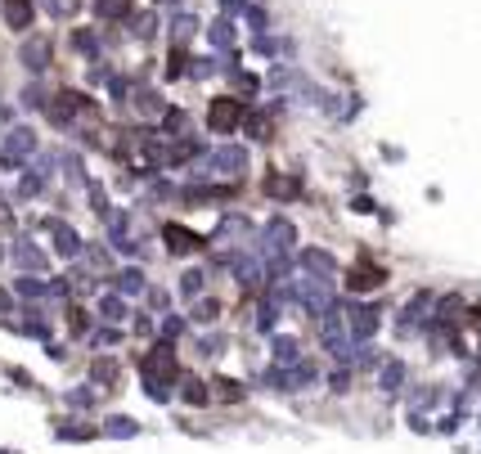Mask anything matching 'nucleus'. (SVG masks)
Segmentation results:
<instances>
[{
    "instance_id": "obj_1",
    "label": "nucleus",
    "mask_w": 481,
    "mask_h": 454,
    "mask_svg": "<svg viewBox=\"0 0 481 454\" xmlns=\"http://www.w3.org/2000/svg\"><path fill=\"white\" fill-rule=\"evenodd\" d=\"M248 171V149L243 144H220V149L203 153V176H239Z\"/></svg>"
},
{
    "instance_id": "obj_2",
    "label": "nucleus",
    "mask_w": 481,
    "mask_h": 454,
    "mask_svg": "<svg viewBox=\"0 0 481 454\" xmlns=\"http://www.w3.org/2000/svg\"><path fill=\"white\" fill-rule=\"evenodd\" d=\"M292 243H297V229H292V220L283 216H270L261 225V239H256V252L261 256H275V252H292Z\"/></svg>"
},
{
    "instance_id": "obj_3",
    "label": "nucleus",
    "mask_w": 481,
    "mask_h": 454,
    "mask_svg": "<svg viewBox=\"0 0 481 454\" xmlns=\"http://www.w3.org/2000/svg\"><path fill=\"white\" fill-rule=\"evenodd\" d=\"M243 117H248V104L234 100V95H220V100L207 104V126L220 131V135H230L234 126H243Z\"/></svg>"
},
{
    "instance_id": "obj_4",
    "label": "nucleus",
    "mask_w": 481,
    "mask_h": 454,
    "mask_svg": "<svg viewBox=\"0 0 481 454\" xmlns=\"http://www.w3.org/2000/svg\"><path fill=\"white\" fill-rule=\"evenodd\" d=\"M32 153H36V135L28 126H14L5 135V144H0V167L14 171V167H23V157H32Z\"/></svg>"
},
{
    "instance_id": "obj_5",
    "label": "nucleus",
    "mask_w": 481,
    "mask_h": 454,
    "mask_svg": "<svg viewBox=\"0 0 481 454\" xmlns=\"http://www.w3.org/2000/svg\"><path fill=\"white\" fill-rule=\"evenodd\" d=\"M140 374L144 378H176V347H171V342H158L153 351H144L140 355Z\"/></svg>"
},
{
    "instance_id": "obj_6",
    "label": "nucleus",
    "mask_w": 481,
    "mask_h": 454,
    "mask_svg": "<svg viewBox=\"0 0 481 454\" xmlns=\"http://www.w3.org/2000/svg\"><path fill=\"white\" fill-rule=\"evenodd\" d=\"M432 306H437V301H432L427 292H414V297H410V306H405V311H400V320H396V333H400V337L418 333V324H423L427 315H432Z\"/></svg>"
},
{
    "instance_id": "obj_7",
    "label": "nucleus",
    "mask_w": 481,
    "mask_h": 454,
    "mask_svg": "<svg viewBox=\"0 0 481 454\" xmlns=\"http://www.w3.org/2000/svg\"><path fill=\"white\" fill-rule=\"evenodd\" d=\"M45 229L54 234V252L64 256V261H72V256H81V234H77L72 225H64L59 216H50V220H45Z\"/></svg>"
},
{
    "instance_id": "obj_8",
    "label": "nucleus",
    "mask_w": 481,
    "mask_h": 454,
    "mask_svg": "<svg viewBox=\"0 0 481 454\" xmlns=\"http://www.w3.org/2000/svg\"><path fill=\"white\" fill-rule=\"evenodd\" d=\"M248 234H252V220L243 212H225L212 229V243H234V239H248Z\"/></svg>"
},
{
    "instance_id": "obj_9",
    "label": "nucleus",
    "mask_w": 481,
    "mask_h": 454,
    "mask_svg": "<svg viewBox=\"0 0 481 454\" xmlns=\"http://www.w3.org/2000/svg\"><path fill=\"white\" fill-rule=\"evenodd\" d=\"M162 243H167L171 256H189V252L203 248V239L194 234V229H184V225H162Z\"/></svg>"
},
{
    "instance_id": "obj_10",
    "label": "nucleus",
    "mask_w": 481,
    "mask_h": 454,
    "mask_svg": "<svg viewBox=\"0 0 481 454\" xmlns=\"http://www.w3.org/2000/svg\"><path fill=\"white\" fill-rule=\"evenodd\" d=\"M50 36H32V41H23V50H18V59H23V68L28 72H45L50 68Z\"/></svg>"
},
{
    "instance_id": "obj_11",
    "label": "nucleus",
    "mask_w": 481,
    "mask_h": 454,
    "mask_svg": "<svg viewBox=\"0 0 481 454\" xmlns=\"http://www.w3.org/2000/svg\"><path fill=\"white\" fill-rule=\"evenodd\" d=\"M378 328H382V311H378V306H355V311H351V337L355 342H369Z\"/></svg>"
},
{
    "instance_id": "obj_12",
    "label": "nucleus",
    "mask_w": 481,
    "mask_h": 454,
    "mask_svg": "<svg viewBox=\"0 0 481 454\" xmlns=\"http://www.w3.org/2000/svg\"><path fill=\"white\" fill-rule=\"evenodd\" d=\"M270 85H275L279 95H315V90H311V81H306L297 68H283V64L270 72Z\"/></svg>"
},
{
    "instance_id": "obj_13",
    "label": "nucleus",
    "mask_w": 481,
    "mask_h": 454,
    "mask_svg": "<svg viewBox=\"0 0 481 454\" xmlns=\"http://www.w3.org/2000/svg\"><path fill=\"white\" fill-rule=\"evenodd\" d=\"M382 279H387V270L374 265V261H360V265H351V275H347V288L351 292H369V288H378Z\"/></svg>"
},
{
    "instance_id": "obj_14",
    "label": "nucleus",
    "mask_w": 481,
    "mask_h": 454,
    "mask_svg": "<svg viewBox=\"0 0 481 454\" xmlns=\"http://www.w3.org/2000/svg\"><path fill=\"white\" fill-rule=\"evenodd\" d=\"M297 265L306 270V275H324V279L338 275V261H333V252H324V248H306L297 256Z\"/></svg>"
},
{
    "instance_id": "obj_15",
    "label": "nucleus",
    "mask_w": 481,
    "mask_h": 454,
    "mask_svg": "<svg viewBox=\"0 0 481 454\" xmlns=\"http://www.w3.org/2000/svg\"><path fill=\"white\" fill-rule=\"evenodd\" d=\"M0 14H5V23L14 32H28L32 18H36V9H32V0H0Z\"/></svg>"
},
{
    "instance_id": "obj_16",
    "label": "nucleus",
    "mask_w": 481,
    "mask_h": 454,
    "mask_svg": "<svg viewBox=\"0 0 481 454\" xmlns=\"http://www.w3.org/2000/svg\"><path fill=\"white\" fill-rule=\"evenodd\" d=\"M9 256H14V261H18L23 270H28V275H32V270H36V275H41V270H45V265H50V261H45V252H41V248H36V243H32V239H18V243H14V248H9Z\"/></svg>"
},
{
    "instance_id": "obj_17",
    "label": "nucleus",
    "mask_w": 481,
    "mask_h": 454,
    "mask_svg": "<svg viewBox=\"0 0 481 454\" xmlns=\"http://www.w3.org/2000/svg\"><path fill=\"white\" fill-rule=\"evenodd\" d=\"M207 41H212V50L234 54V23H230V18H216L212 28H207Z\"/></svg>"
},
{
    "instance_id": "obj_18",
    "label": "nucleus",
    "mask_w": 481,
    "mask_h": 454,
    "mask_svg": "<svg viewBox=\"0 0 481 454\" xmlns=\"http://www.w3.org/2000/svg\"><path fill=\"white\" fill-rule=\"evenodd\" d=\"M275 113H279V104L270 108V113H248V117H243V126L252 131V140H270V135H275V121H270Z\"/></svg>"
},
{
    "instance_id": "obj_19",
    "label": "nucleus",
    "mask_w": 481,
    "mask_h": 454,
    "mask_svg": "<svg viewBox=\"0 0 481 454\" xmlns=\"http://www.w3.org/2000/svg\"><path fill=\"white\" fill-rule=\"evenodd\" d=\"M270 351H275V364H297L302 360V347H297V337H275L270 342Z\"/></svg>"
},
{
    "instance_id": "obj_20",
    "label": "nucleus",
    "mask_w": 481,
    "mask_h": 454,
    "mask_svg": "<svg viewBox=\"0 0 481 454\" xmlns=\"http://www.w3.org/2000/svg\"><path fill=\"white\" fill-rule=\"evenodd\" d=\"M104 432L117 441H131V436H140V423L126 419V414H113V419H104Z\"/></svg>"
},
{
    "instance_id": "obj_21",
    "label": "nucleus",
    "mask_w": 481,
    "mask_h": 454,
    "mask_svg": "<svg viewBox=\"0 0 481 454\" xmlns=\"http://www.w3.org/2000/svg\"><path fill=\"white\" fill-rule=\"evenodd\" d=\"M400 383H405V364H400V360L382 364V374H378V387L387 391V396H396V391H400Z\"/></svg>"
},
{
    "instance_id": "obj_22",
    "label": "nucleus",
    "mask_w": 481,
    "mask_h": 454,
    "mask_svg": "<svg viewBox=\"0 0 481 454\" xmlns=\"http://www.w3.org/2000/svg\"><path fill=\"white\" fill-rule=\"evenodd\" d=\"M131 104H135V113H144V117L167 113V108H162V95H158V90H135V95H131Z\"/></svg>"
},
{
    "instance_id": "obj_23",
    "label": "nucleus",
    "mask_w": 481,
    "mask_h": 454,
    "mask_svg": "<svg viewBox=\"0 0 481 454\" xmlns=\"http://www.w3.org/2000/svg\"><path fill=\"white\" fill-rule=\"evenodd\" d=\"M459 311H463V292H446V297H441L437 306H432V315H437V320H459Z\"/></svg>"
},
{
    "instance_id": "obj_24",
    "label": "nucleus",
    "mask_w": 481,
    "mask_h": 454,
    "mask_svg": "<svg viewBox=\"0 0 481 454\" xmlns=\"http://www.w3.org/2000/svg\"><path fill=\"white\" fill-rule=\"evenodd\" d=\"M275 320H279V297H275V292H266V301L256 306V328H261V333H270V328H275Z\"/></svg>"
},
{
    "instance_id": "obj_25",
    "label": "nucleus",
    "mask_w": 481,
    "mask_h": 454,
    "mask_svg": "<svg viewBox=\"0 0 481 454\" xmlns=\"http://www.w3.org/2000/svg\"><path fill=\"white\" fill-rule=\"evenodd\" d=\"M194 32H198V18H194V14H176V18H171V41H176V45H184Z\"/></svg>"
},
{
    "instance_id": "obj_26",
    "label": "nucleus",
    "mask_w": 481,
    "mask_h": 454,
    "mask_svg": "<svg viewBox=\"0 0 481 454\" xmlns=\"http://www.w3.org/2000/svg\"><path fill=\"white\" fill-rule=\"evenodd\" d=\"M117 292H121V297H135V292H144V275H140V270H121V275H117Z\"/></svg>"
},
{
    "instance_id": "obj_27",
    "label": "nucleus",
    "mask_w": 481,
    "mask_h": 454,
    "mask_svg": "<svg viewBox=\"0 0 481 454\" xmlns=\"http://www.w3.org/2000/svg\"><path fill=\"white\" fill-rule=\"evenodd\" d=\"M180 396L189 400V405H207V400H212V391H207V383H198V378H184V383H180Z\"/></svg>"
},
{
    "instance_id": "obj_28",
    "label": "nucleus",
    "mask_w": 481,
    "mask_h": 454,
    "mask_svg": "<svg viewBox=\"0 0 481 454\" xmlns=\"http://www.w3.org/2000/svg\"><path fill=\"white\" fill-rule=\"evenodd\" d=\"M131 36L153 41V36H158V18H153V14H131Z\"/></svg>"
},
{
    "instance_id": "obj_29",
    "label": "nucleus",
    "mask_w": 481,
    "mask_h": 454,
    "mask_svg": "<svg viewBox=\"0 0 481 454\" xmlns=\"http://www.w3.org/2000/svg\"><path fill=\"white\" fill-rule=\"evenodd\" d=\"M14 292H18V297H50V284H41V279L23 275V279H14Z\"/></svg>"
},
{
    "instance_id": "obj_30",
    "label": "nucleus",
    "mask_w": 481,
    "mask_h": 454,
    "mask_svg": "<svg viewBox=\"0 0 481 454\" xmlns=\"http://www.w3.org/2000/svg\"><path fill=\"white\" fill-rule=\"evenodd\" d=\"M100 315H104L108 324L126 320V301H121V292H117V297H100Z\"/></svg>"
},
{
    "instance_id": "obj_31",
    "label": "nucleus",
    "mask_w": 481,
    "mask_h": 454,
    "mask_svg": "<svg viewBox=\"0 0 481 454\" xmlns=\"http://www.w3.org/2000/svg\"><path fill=\"white\" fill-rule=\"evenodd\" d=\"M95 14H100V18H126L131 14V0H95Z\"/></svg>"
},
{
    "instance_id": "obj_32",
    "label": "nucleus",
    "mask_w": 481,
    "mask_h": 454,
    "mask_svg": "<svg viewBox=\"0 0 481 454\" xmlns=\"http://www.w3.org/2000/svg\"><path fill=\"white\" fill-rule=\"evenodd\" d=\"M203 284H207L203 270H184V275H180V292H184V297H203Z\"/></svg>"
},
{
    "instance_id": "obj_33",
    "label": "nucleus",
    "mask_w": 481,
    "mask_h": 454,
    "mask_svg": "<svg viewBox=\"0 0 481 454\" xmlns=\"http://www.w3.org/2000/svg\"><path fill=\"white\" fill-rule=\"evenodd\" d=\"M351 364H355V369H374V364H378V347H374V342H355Z\"/></svg>"
},
{
    "instance_id": "obj_34",
    "label": "nucleus",
    "mask_w": 481,
    "mask_h": 454,
    "mask_svg": "<svg viewBox=\"0 0 481 454\" xmlns=\"http://www.w3.org/2000/svg\"><path fill=\"white\" fill-rule=\"evenodd\" d=\"M167 77H189V59H184V45H171V59H167Z\"/></svg>"
},
{
    "instance_id": "obj_35",
    "label": "nucleus",
    "mask_w": 481,
    "mask_h": 454,
    "mask_svg": "<svg viewBox=\"0 0 481 454\" xmlns=\"http://www.w3.org/2000/svg\"><path fill=\"white\" fill-rule=\"evenodd\" d=\"M212 387H216V400H230V405L243 400V383H234V378H216Z\"/></svg>"
},
{
    "instance_id": "obj_36",
    "label": "nucleus",
    "mask_w": 481,
    "mask_h": 454,
    "mask_svg": "<svg viewBox=\"0 0 481 454\" xmlns=\"http://www.w3.org/2000/svg\"><path fill=\"white\" fill-rule=\"evenodd\" d=\"M216 315H220V301H216V297H212V301H207V297L194 301V324H212Z\"/></svg>"
},
{
    "instance_id": "obj_37",
    "label": "nucleus",
    "mask_w": 481,
    "mask_h": 454,
    "mask_svg": "<svg viewBox=\"0 0 481 454\" xmlns=\"http://www.w3.org/2000/svg\"><path fill=\"white\" fill-rule=\"evenodd\" d=\"M72 45H77L81 54H100V36H95L90 28H81V32H72Z\"/></svg>"
},
{
    "instance_id": "obj_38",
    "label": "nucleus",
    "mask_w": 481,
    "mask_h": 454,
    "mask_svg": "<svg viewBox=\"0 0 481 454\" xmlns=\"http://www.w3.org/2000/svg\"><path fill=\"white\" fill-rule=\"evenodd\" d=\"M266 193H270V198H288V193H297V180H279V176H270V180H266Z\"/></svg>"
},
{
    "instance_id": "obj_39",
    "label": "nucleus",
    "mask_w": 481,
    "mask_h": 454,
    "mask_svg": "<svg viewBox=\"0 0 481 454\" xmlns=\"http://www.w3.org/2000/svg\"><path fill=\"white\" fill-rule=\"evenodd\" d=\"M85 189H90V207H95L100 216H108V212H113V207H108V193H104V185H100V180H90Z\"/></svg>"
},
{
    "instance_id": "obj_40",
    "label": "nucleus",
    "mask_w": 481,
    "mask_h": 454,
    "mask_svg": "<svg viewBox=\"0 0 481 454\" xmlns=\"http://www.w3.org/2000/svg\"><path fill=\"white\" fill-rule=\"evenodd\" d=\"M216 68H225V64H216V59H194V68H189V77L194 81H207V77H212V72Z\"/></svg>"
},
{
    "instance_id": "obj_41",
    "label": "nucleus",
    "mask_w": 481,
    "mask_h": 454,
    "mask_svg": "<svg viewBox=\"0 0 481 454\" xmlns=\"http://www.w3.org/2000/svg\"><path fill=\"white\" fill-rule=\"evenodd\" d=\"M41 189H45V176H36V171H32V176H23V180H18V193H23V198H36Z\"/></svg>"
},
{
    "instance_id": "obj_42",
    "label": "nucleus",
    "mask_w": 481,
    "mask_h": 454,
    "mask_svg": "<svg viewBox=\"0 0 481 454\" xmlns=\"http://www.w3.org/2000/svg\"><path fill=\"white\" fill-rule=\"evenodd\" d=\"M144 391H149V400H158V405H162V400H171V391H167V383H162V378H144Z\"/></svg>"
},
{
    "instance_id": "obj_43",
    "label": "nucleus",
    "mask_w": 481,
    "mask_h": 454,
    "mask_svg": "<svg viewBox=\"0 0 481 454\" xmlns=\"http://www.w3.org/2000/svg\"><path fill=\"white\" fill-rule=\"evenodd\" d=\"M95 383H117V364L113 360H95Z\"/></svg>"
},
{
    "instance_id": "obj_44",
    "label": "nucleus",
    "mask_w": 481,
    "mask_h": 454,
    "mask_svg": "<svg viewBox=\"0 0 481 454\" xmlns=\"http://www.w3.org/2000/svg\"><path fill=\"white\" fill-rule=\"evenodd\" d=\"M162 126H167L171 135H180V131H184V113H180V108H167V113H162Z\"/></svg>"
},
{
    "instance_id": "obj_45",
    "label": "nucleus",
    "mask_w": 481,
    "mask_h": 454,
    "mask_svg": "<svg viewBox=\"0 0 481 454\" xmlns=\"http://www.w3.org/2000/svg\"><path fill=\"white\" fill-rule=\"evenodd\" d=\"M68 405H77V410H85V405H95V391H90V387H77V391H68Z\"/></svg>"
},
{
    "instance_id": "obj_46",
    "label": "nucleus",
    "mask_w": 481,
    "mask_h": 454,
    "mask_svg": "<svg viewBox=\"0 0 481 454\" xmlns=\"http://www.w3.org/2000/svg\"><path fill=\"white\" fill-rule=\"evenodd\" d=\"M23 108H45V95H41V85H28V90H23Z\"/></svg>"
},
{
    "instance_id": "obj_47",
    "label": "nucleus",
    "mask_w": 481,
    "mask_h": 454,
    "mask_svg": "<svg viewBox=\"0 0 481 454\" xmlns=\"http://www.w3.org/2000/svg\"><path fill=\"white\" fill-rule=\"evenodd\" d=\"M328 387L338 391V396H342V391H351V369H338V374L328 378Z\"/></svg>"
},
{
    "instance_id": "obj_48",
    "label": "nucleus",
    "mask_w": 481,
    "mask_h": 454,
    "mask_svg": "<svg viewBox=\"0 0 481 454\" xmlns=\"http://www.w3.org/2000/svg\"><path fill=\"white\" fill-rule=\"evenodd\" d=\"M184 333V320H176V315H167V320H162V337L171 342V337H180Z\"/></svg>"
},
{
    "instance_id": "obj_49",
    "label": "nucleus",
    "mask_w": 481,
    "mask_h": 454,
    "mask_svg": "<svg viewBox=\"0 0 481 454\" xmlns=\"http://www.w3.org/2000/svg\"><path fill=\"white\" fill-rule=\"evenodd\" d=\"M85 436H95L90 427H59V441H85Z\"/></svg>"
},
{
    "instance_id": "obj_50",
    "label": "nucleus",
    "mask_w": 481,
    "mask_h": 454,
    "mask_svg": "<svg viewBox=\"0 0 481 454\" xmlns=\"http://www.w3.org/2000/svg\"><path fill=\"white\" fill-rule=\"evenodd\" d=\"M220 347H225L220 337H203V342H198V355H207V360H212V355H220Z\"/></svg>"
},
{
    "instance_id": "obj_51",
    "label": "nucleus",
    "mask_w": 481,
    "mask_h": 454,
    "mask_svg": "<svg viewBox=\"0 0 481 454\" xmlns=\"http://www.w3.org/2000/svg\"><path fill=\"white\" fill-rule=\"evenodd\" d=\"M117 328H100V333H95V347H117Z\"/></svg>"
},
{
    "instance_id": "obj_52",
    "label": "nucleus",
    "mask_w": 481,
    "mask_h": 454,
    "mask_svg": "<svg viewBox=\"0 0 481 454\" xmlns=\"http://www.w3.org/2000/svg\"><path fill=\"white\" fill-rule=\"evenodd\" d=\"M68 324H72V333H85V311H68Z\"/></svg>"
},
{
    "instance_id": "obj_53",
    "label": "nucleus",
    "mask_w": 481,
    "mask_h": 454,
    "mask_svg": "<svg viewBox=\"0 0 481 454\" xmlns=\"http://www.w3.org/2000/svg\"><path fill=\"white\" fill-rule=\"evenodd\" d=\"M248 23H252V32H266V14H261V9H256V5L248 9Z\"/></svg>"
},
{
    "instance_id": "obj_54",
    "label": "nucleus",
    "mask_w": 481,
    "mask_h": 454,
    "mask_svg": "<svg viewBox=\"0 0 481 454\" xmlns=\"http://www.w3.org/2000/svg\"><path fill=\"white\" fill-rule=\"evenodd\" d=\"M90 261H95V265H108V261H113V256H108L104 248H90Z\"/></svg>"
},
{
    "instance_id": "obj_55",
    "label": "nucleus",
    "mask_w": 481,
    "mask_h": 454,
    "mask_svg": "<svg viewBox=\"0 0 481 454\" xmlns=\"http://www.w3.org/2000/svg\"><path fill=\"white\" fill-rule=\"evenodd\" d=\"M9 306H14V301H9V292H0V311H9Z\"/></svg>"
},
{
    "instance_id": "obj_56",
    "label": "nucleus",
    "mask_w": 481,
    "mask_h": 454,
    "mask_svg": "<svg viewBox=\"0 0 481 454\" xmlns=\"http://www.w3.org/2000/svg\"><path fill=\"white\" fill-rule=\"evenodd\" d=\"M0 121H9V108L5 104H0Z\"/></svg>"
},
{
    "instance_id": "obj_57",
    "label": "nucleus",
    "mask_w": 481,
    "mask_h": 454,
    "mask_svg": "<svg viewBox=\"0 0 481 454\" xmlns=\"http://www.w3.org/2000/svg\"><path fill=\"white\" fill-rule=\"evenodd\" d=\"M162 5H180V0H162Z\"/></svg>"
}]
</instances>
